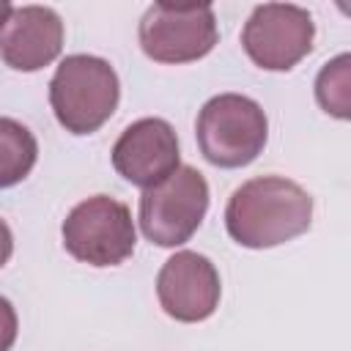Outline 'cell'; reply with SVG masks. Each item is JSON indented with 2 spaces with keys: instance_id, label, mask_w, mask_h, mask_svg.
Masks as SVG:
<instances>
[{
  "instance_id": "6da1fadb",
  "label": "cell",
  "mask_w": 351,
  "mask_h": 351,
  "mask_svg": "<svg viewBox=\"0 0 351 351\" xmlns=\"http://www.w3.org/2000/svg\"><path fill=\"white\" fill-rule=\"evenodd\" d=\"M313 222V197L282 176H258L233 189L225 206L228 236L247 250H269L302 236Z\"/></svg>"
},
{
  "instance_id": "7a4b0ae2",
  "label": "cell",
  "mask_w": 351,
  "mask_h": 351,
  "mask_svg": "<svg viewBox=\"0 0 351 351\" xmlns=\"http://www.w3.org/2000/svg\"><path fill=\"white\" fill-rule=\"evenodd\" d=\"M121 99L115 69L96 55H66L49 82V104L58 123L71 134L101 129Z\"/></svg>"
},
{
  "instance_id": "3957f363",
  "label": "cell",
  "mask_w": 351,
  "mask_h": 351,
  "mask_svg": "<svg viewBox=\"0 0 351 351\" xmlns=\"http://www.w3.org/2000/svg\"><path fill=\"white\" fill-rule=\"evenodd\" d=\"M195 137L206 162L233 170L258 159L269 140V121L255 99L219 93L200 107Z\"/></svg>"
},
{
  "instance_id": "277c9868",
  "label": "cell",
  "mask_w": 351,
  "mask_h": 351,
  "mask_svg": "<svg viewBox=\"0 0 351 351\" xmlns=\"http://www.w3.org/2000/svg\"><path fill=\"white\" fill-rule=\"evenodd\" d=\"M63 247L88 266H118L132 258L137 230L126 203L110 195H93L77 203L63 219Z\"/></svg>"
},
{
  "instance_id": "5b68a950",
  "label": "cell",
  "mask_w": 351,
  "mask_h": 351,
  "mask_svg": "<svg viewBox=\"0 0 351 351\" xmlns=\"http://www.w3.org/2000/svg\"><path fill=\"white\" fill-rule=\"evenodd\" d=\"M208 211V184L200 170L181 165L162 184L140 195V230L156 247H181Z\"/></svg>"
},
{
  "instance_id": "8992f818",
  "label": "cell",
  "mask_w": 351,
  "mask_h": 351,
  "mask_svg": "<svg viewBox=\"0 0 351 351\" xmlns=\"http://www.w3.org/2000/svg\"><path fill=\"white\" fill-rule=\"evenodd\" d=\"M140 49L154 63H192L206 58L217 41V16L211 5L154 3L137 27Z\"/></svg>"
},
{
  "instance_id": "52a82bcc",
  "label": "cell",
  "mask_w": 351,
  "mask_h": 351,
  "mask_svg": "<svg viewBox=\"0 0 351 351\" xmlns=\"http://www.w3.org/2000/svg\"><path fill=\"white\" fill-rule=\"evenodd\" d=\"M315 22L302 5L263 3L255 5L241 27V47L247 58L266 71H291L310 55Z\"/></svg>"
},
{
  "instance_id": "ba28073f",
  "label": "cell",
  "mask_w": 351,
  "mask_h": 351,
  "mask_svg": "<svg viewBox=\"0 0 351 351\" xmlns=\"http://www.w3.org/2000/svg\"><path fill=\"white\" fill-rule=\"evenodd\" d=\"M156 296L170 318L181 324L206 321L219 307V271L206 255L181 250L162 263L156 274Z\"/></svg>"
},
{
  "instance_id": "9c48e42d",
  "label": "cell",
  "mask_w": 351,
  "mask_h": 351,
  "mask_svg": "<svg viewBox=\"0 0 351 351\" xmlns=\"http://www.w3.org/2000/svg\"><path fill=\"white\" fill-rule=\"evenodd\" d=\"M178 137L165 118H140L129 123L112 145V167L140 189H151L173 176L178 165Z\"/></svg>"
},
{
  "instance_id": "30bf717a",
  "label": "cell",
  "mask_w": 351,
  "mask_h": 351,
  "mask_svg": "<svg viewBox=\"0 0 351 351\" xmlns=\"http://www.w3.org/2000/svg\"><path fill=\"white\" fill-rule=\"evenodd\" d=\"M63 49V22L47 5H19L0 30V58L14 71H38Z\"/></svg>"
},
{
  "instance_id": "8fae6325",
  "label": "cell",
  "mask_w": 351,
  "mask_h": 351,
  "mask_svg": "<svg viewBox=\"0 0 351 351\" xmlns=\"http://www.w3.org/2000/svg\"><path fill=\"white\" fill-rule=\"evenodd\" d=\"M36 159H38V143L33 132L14 118H0V189L25 181Z\"/></svg>"
},
{
  "instance_id": "7c38bea8",
  "label": "cell",
  "mask_w": 351,
  "mask_h": 351,
  "mask_svg": "<svg viewBox=\"0 0 351 351\" xmlns=\"http://www.w3.org/2000/svg\"><path fill=\"white\" fill-rule=\"evenodd\" d=\"M348 63L351 58L343 52L329 60L315 77V99L324 112L346 121L348 118Z\"/></svg>"
},
{
  "instance_id": "4fadbf2b",
  "label": "cell",
  "mask_w": 351,
  "mask_h": 351,
  "mask_svg": "<svg viewBox=\"0 0 351 351\" xmlns=\"http://www.w3.org/2000/svg\"><path fill=\"white\" fill-rule=\"evenodd\" d=\"M16 332H19L16 310L5 296H0V351H11V346L16 343Z\"/></svg>"
},
{
  "instance_id": "5bb4252c",
  "label": "cell",
  "mask_w": 351,
  "mask_h": 351,
  "mask_svg": "<svg viewBox=\"0 0 351 351\" xmlns=\"http://www.w3.org/2000/svg\"><path fill=\"white\" fill-rule=\"evenodd\" d=\"M11 252H14V236H11V228L0 219V269L8 263Z\"/></svg>"
},
{
  "instance_id": "9a60e30c",
  "label": "cell",
  "mask_w": 351,
  "mask_h": 351,
  "mask_svg": "<svg viewBox=\"0 0 351 351\" xmlns=\"http://www.w3.org/2000/svg\"><path fill=\"white\" fill-rule=\"evenodd\" d=\"M11 11H14V5H11L8 0H0V30H3V25L8 22V16H11Z\"/></svg>"
}]
</instances>
